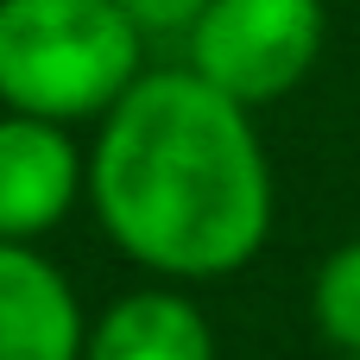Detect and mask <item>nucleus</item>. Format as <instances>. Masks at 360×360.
Listing matches in <instances>:
<instances>
[{"label": "nucleus", "mask_w": 360, "mask_h": 360, "mask_svg": "<svg viewBox=\"0 0 360 360\" xmlns=\"http://www.w3.org/2000/svg\"><path fill=\"white\" fill-rule=\"evenodd\" d=\"M89 196L108 240L158 278H228L272 234V165L253 108L196 70H158L101 120Z\"/></svg>", "instance_id": "f257e3e1"}, {"label": "nucleus", "mask_w": 360, "mask_h": 360, "mask_svg": "<svg viewBox=\"0 0 360 360\" xmlns=\"http://www.w3.org/2000/svg\"><path fill=\"white\" fill-rule=\"evenodd\" d=\"M139 25L120 0H0V101L32 120H108L139 82Z\"/></svg>", "instance_id": "f03ea898"}, {"label": "nucleus", "mask_w": 360, "mask_h": 360, "mask_svg": "<svg viewBox=\"0 0 360 360\" xmlns=\"http://www.w3.org/2000/svg\"><path fill=\"white\" fill-rule=\"evenodd\" d=\"M323 0H209L190 25V70L240 108L291 95L323 57Z\"/></svg>", "instance_id": "7ed1b4c3"}, {"label": "nucleus", "mask_w": 360, "mask_h": 360, "mask_svg": "<svg viewBox=\"0 0 360 360\" xmlns=\"http://www.w3.org/2000/svg\"><path fill=\"white\" fill-rule=\"evenodd\" d=\"M82 152L57 120L0 114V240L32 247L82 196Z\"/></svg>", "instance_id": "20e7f679"}, {"label": "nucleus", "mask_w": 360, "mask_h": 360, "mask_svg": "<svg viewBox=\"0 0 360 360\" xmlns=\"http://www.w3.org/2000/svg\"><path fill=\"white\" fill-rule=\"evenodd\" d=\"M89 329L51 259L0 240V360H82Z\"/></svg>", "instance_id": "39448f33"}, {"label": "nucleus", "mask_w": 360, "mask_h": 360, "mask_svg": "<svg viewBox=\"0 0 360 360\" xmlns=\"http://www.w3.org/2000/svg\"><path fill=\"white\" fill-rule=\"evenodd\" d=\"M82 360H215V335L184 291H127L89 323Z\"/></svg>", "instance_id": "423d86ee"}, {"label": "nucleus", "mask_w": 360, "mask_h": 360, "mask_svg": "<svg viewBox=\"0 0 360 360\" xmlns=\"http://www.w3.org/2000/svg\"><path fill=\"white\" fill-rule=\"evenodd\" d=\"M310 316H316V335L329 342V354H360V240L335 247L316 266Z\"/></svg>", "instance_id": "0eeeda50"}, {"label": "nucleus", "mask_w": 360, "mask_h": 360, "mask_svg": "<svg viewBox=\"0 0 360 360\" xmlns=\"http://www.w3.org/2000/svg\"><path fill=\"white\" fill-rule=\"evenodd\" d=\"M120 13L139 25V32H184L209 13V0H120Z\"/></svg>", "instance_id": "6e6552de"}, {"label": "nucleus", "mask_w": 360, "mask_h": 360, "mask_svg": "<svg viewBox=\"0 0 360 360\" xmlns=\"http://www.w3.org/2000/svg\"><path fill=\"white\" fill-rule=\"evenodd\" d=\"M329 360H360V354H329Z\"/></svg>", "instance_id": "1a4fd4ad"}]
</instances>
